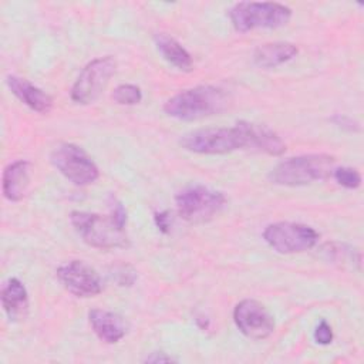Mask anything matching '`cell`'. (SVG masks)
Returning <instances> with one entry per match:
<instances>
[{
	"instance_id": "obj_1",
	"label": "cell",
	"mask_w": 364,
	"mask_h": 364,
	"mask_svg": "<svg viewBox=\"0 0 364 364\" xmlns=\"http://www.w3.org/2000/svg\"><path fill=\"white\" fill-rule=\"evenodd\" d=\"M229 104L230 98L225 90L215 85H198L171 97L165 102L164 111L172 118L193 121L219 114Z\"/></svg>"
},
{
	"instance_id": "obj_2",
	"label": "cell",
	"mask_w": 364,
	"mask_h": 364,
	"mask_svg": "<svg viewBox=\"0 0 364 364\" xmlns=\"http://www.w3.org/2000/svg\"><path fill=\"white\" fill-rule=\"evenodd\" d=\"M336 159L327 154H307L287 158L279 162L270 172L269 179L274 185L301 186L324 181L331 176Z\"/></svg>"
},
{
	"instance_id": "obj_3",
	"label": "cell",
	"mask_w": 364,
	"mask_h": 364,
	"mask_svg": "<svg viewBox=\"0 0 364 364\" xmlns=\"http://www.w3.org/2000/svg\"><path fill=\"white\" fill-rule=\"evenodd\" d=\"M70 222L80 237L97 249L125 247L129 239L125 233V222H121L112 213L102 216L98 213L74 210L70 215Z\"/></svg>"
},
{
	"instance_id": "obj_4",
	"label": "cell",
	"mask_w": 364,
	"mask_h": 364,
	"mask_svg": "<svg viewBox=\"0 0 364 364\" xmlns=\"http://www.w3.org/2000/svg\"><path fill=\"white\" fill-rule=\"evenodd\" d=\"M236 31L246 33L255 28H277L289 23L291 9L272 1H240L229 10Z\"/></svg>"
},
{
	"instance_id": "obj_5",
	"label": "cell",
	"mask_w": 364,
	"mask_h": 364,
	"mask_svg": "<svg viewBox=\"0 0 364 364\" xmlns=\"http://www.w3.org/2000/svg\"><path fill=\"white\" fill-rule=\"evenodd\" d=\"M176 209L182 219L191 223H203L213 219L225 206L226 198L222 192L203 185H191L175 196Z\"/></svg>"
},
{
	"instance_id": "obj_6",
	"label": "cell",
	"mask_w": 364,
	"mask_h": 364,
	"mask_svg": "<svg viewBox=\"0 0 364 364\" xmlns=\"http://www.w3.org/2000/svg\"><path fill=\"white\" fill-rule=\"evenodd\" d=\"M179 144L183 149L195 154L220 155L246 148L240 129L232 128H200L185 134Z\"/></svg>"
},
{
	"instance_id": "obj_7",
	"label": "cell",
	"mask_w": 364,
	"mask_h": 364,
	"mask_svg": "<svg viewBox=\"0 0 364 364\" xmlns=\"http://www.w3.org/2000/svg\"><path fill=\"white\" fill-rule=\"evenodd\" d=\"M50 161L54 168L77 186L95 182L100 176L98 166L78 145L63 142L53 148Z\"/></svg>"
},
{
	"instance_id": "obj_8",
	"label": "cell",
	"mask_w": 364,
	"mask_h": 364,
	"mask_svg": "<svg viewBox=\"0 0 364 364\" xmlns=\"http://www.w3.org/2000/svg\"><path fill=\"white\" fill-rule=\"evenodd\" d=\"M115 70L117 61L111 55L98 57L90 61L71 87V100L81 105L94 102L108 85L109 78L115 74Z\"/></svg>"
},
{
	"instance_id": "obj_9",
	"label": "cell",
	"mask_w": 364,
	"mask_h": 364,
	"mask_svg": "<svg viewBox=\"0 0 364 364\" xmlns=\"http://www.w3.org/2000/svg\"><path fill=\"white\" fill-rule=\"evenodd\" d=\"M266 243L282 255L306 252L316 246L318 233L307 225L294 222H276L263 232Z\"/></svg>"
},
{
	"instance_id": "obj_10",
	"label": "cell",
	"mask_w": 364,
	"mask_h": 364,
	"mask_svg": "<svg viewBox=\"0 0 364 364\" xmlns=\"http://www.w3.org/2000/svg\"><path fill=\"white\" fill-rule=\"evenodd\" d=\"M233 321L239 331L253 340L267 338L274 330V318L257 300L245 299L235 306Z\"/></svg>"
},
{
	"instance_id": "obj_11",
	"label": "cell",
	"mask_w": 364,
	"mask_h": 364,
	"mask_svg": "<svg viewBox=\"0 0 364 364\" xmlns=\"http://www.w3.org/2000/svg\"><path fill=\"white\" fill-rule=\"evenodd\" d=\"M57 279L75 297H94L102 290L101 276L82 260H71L57 269Z\"/></svg>"
},
{
	"instance_id": "obj_12",
	"label": "cell",
	"mask_w": 364,
	"mask_h": 364,
	"mask_svg": "<svg viewBox=\"0 0 364 364\" xmlns=\"http://www.w3.org/2000/svg\"><path fill=\"white\" fill-rule=\"evenodd\" d=\"M236 127L240 129L246 146L272 156H279L284 154L286 144L272 128L250 121H237Z\"/></svg>"
},
{
	"instance_id": "obj_13",
	"label": "cell",
	"mask_w": 364,
	"mask_h": 364,
	"mask_svg": "<svg viewBox=\"0 0 364 364\" xmlns=\"http://www.w3.org/2000/svg\"><path fill=\"white\" fill-rule=\"evenodd\" d=\"M88 320L97 337L108 344L118 343L121 338L125 337L128 330L124 317L114 311L92 309L88 313Z\"/></svg>"
},
{
	"instance_id": "obj_14",
	"label": "cell",
	"mask_w": 364,
	"mask_h": 364,
	"mask_svg": "<svg viewBox=\"0 0 364 364\" xmlns=\"http://www.w3.org/2000/svg\"><path fill=\"white\" fill-rule=\"evenodd\" d=\"M6 82L10 91L30 109L40 114H47L51 111L53 98L46 91L31 84L28 80L17 75H9Z\"/></svg>"
},
{
	"instance_id": "obj_15",
	"label": "cell",
	"mask_w": 364,
	"mask_h": 364,
	"mask_svg": "<svg viewBox=\"0 0 364 364\" xmlns=\"http://www.w3.org/2000/svg\"><path fill=\"white\" fill-rule=\"evenodd\" d=\"M30 186V162L16 161L3 172V195L10 202L21 200Z\"/></svg>"
},
{
	"instance_id": "obj_16",
	"label": "cell",
	"mask_w": 364,
	"mask_h": 364,
	"mask_svg": "<svg viewBox=\"0 0 364 364\" xmlns=\"http://www.w3.org/2000/svg\"><path fill=\"white\" fill-rule=\"evenodd\" d=\"M1 306L10 321L24 320L28 311V294L24 284L10 277L1 289Z\"/></svg>"
},
{
	"instance_id": "obj_17",
	"label": "cell",
	"mask_w": 364,
	"mask_h": 364,
	"mask_svg": "<svg viewBox=\"0 0 364 364\" xmlns=\"http://www.w3.org/2000/svg\"><path fill=\"white\" fill-rule=\"evenodd\" d=\"M299 50L293 43L287 41H274L259 46L253 53V61L257 67L262 68H274L280 64H284L293 60L297 55Z\"/></svg>"
},
{
	"instance_id": "obj_18",
	"label": "cell",
	"mask_w": 364,
	"mask_h": 364,
	"mask_svg": "<svg viewBox=\"0 0 364 364\" xmlns=\"http://www.w3.org/2000/svg\"><path fill=\"white\" fill-rule=\"evenodd\" d=\"M155 46L161 55L173 67H176L181 71H191L193 61L191 54L182 47L179 41H176L173 37L165 34V33H158L154 37Z\"/></svg>"
},
{
	"instance_id": "obj_19",
	"label": "cell",
	"mask_w": 364,
	"mask_h": 364,
	"mask_svg": "<svg viewBox=\"0 0 364 364\" xmlns=\"http://www.w3.org/2000/svg\"><path fill=\"white\" fill-rule=\"evenodd\" d=\"M112 98L119 105H135L141 102L142 91L134 84H121L114 90Z\"/></svg>"
},
{
	"instance_id": "obj_20",
	"label": "cell",
	"mask_w": 364,
	"mask_h": 364,
	"mask_svg": "<svg viewBox=\"0 0 364 364\" xmlns=\"http://www.w3.org/2000/svg\"><path fill=\"white\" fill-rule=\"evenodd\" d=\"M328 246V250H324L330 257L331 260L334 262H344V263H358L361 262V256L358 252H355L354 249L351 247H347L346 245H340V243H328L326 245Z\"/></svg>"
},
{
	"instance_id": "obj_21",
	"label": "cell",
	"mask_w": 364,
	"mask_h": 364,
	"mask_svg": "<svg viewBox=\"0 0 364 364\" xmlns=\"http://www.w3.org/2000/svg\"><path fill=\"white\" fill-rule=\"evenodd\" d=\"M331 176L338 182V185L347 189H357L361 185V175L357 169L350 166L334 168Z\"/></svg>"
},
{
	"instance_id": "obj_22",
	"label": "cell",
	"mask_w": 364,
	"mask_h": 364,
	"mask_svg": "<svg viewBox=\"0 0 364 364\" xmlns=\"http://www.w3.org/2000/svg\"><path fill=\"white\" fill-rule=\"evenodd\" d=\"M112 276L115 277V280H117V283H118L119 286H132L134 282H135V279H136L135 270H134L131 266H128V264H119V266H117V267L114 269Z\"/></svg>"
},
{
	"instance_id": "obj_23",
	"label": "cell",
	"mask_w": 364,
	"mask_h": 364,
	"mask_svg": "<svg viewBox=\"0 0 364 364\" xmlns=\"http://www.w3.org/2000/svg\"><path fill=\"white\" fill-rule=\"evenodd\" d=\"M313 337H314V341L317 344H321V346L330 344L333 341V330H331L330 324L326 320H321L317 324V327L314 328Z\"/></svg>"
},
{
	"instance_id": "obj_24",
	"label": "cell",
	"mask_w": 364,
	"mask_h": 364,
	"mask_svg": "<svg viewBox=\"0 0 364 364\" xmlns=\"http://www.w3.org/2000/svg\"><path fill=\"white\" fill-rule=\"evenodd\" d=\"M331 122H334L337 127L344 128V129H347V131L355 132V131L360 129V124H358L355 119H353V118H350V117H347V115L336 114L334 117H331Z\"/></svg>"
},
{
	"instance_id": "obj_25",
	"label": "cell",
	"mask_w": 364,
	"mask_h": 364,
	"mask_svg": "<svg viewBox=\"0 0 364 364\" xmlns=\"http://www.w3.org/2000/svg\"><path fill=\"white\" fill-rule=\"evenodd\" d=\"M155 225L158 226V229L162 232V233H168L169 232V228H171V216H169V212L168 210H162V212H156L155 216Z\"/></svg>"
},
{
	"instance_id": "obj_26",
	"label": "cell",
	"mask_w": 364,
	"mask_h": 364,
	"mask_svg": "<svg viewBox=\"0 0 364 364\" xmlns=\"http://www.w3.org/2000/svg\"><path fill=\"white\" fill-rule=\"evenodd\" d=\"M145 361L146 363H171V361H175V358H172L171 355H166L162 351H156V353H152L149 357H146Z\"/></svg>"
}]
</instances>
